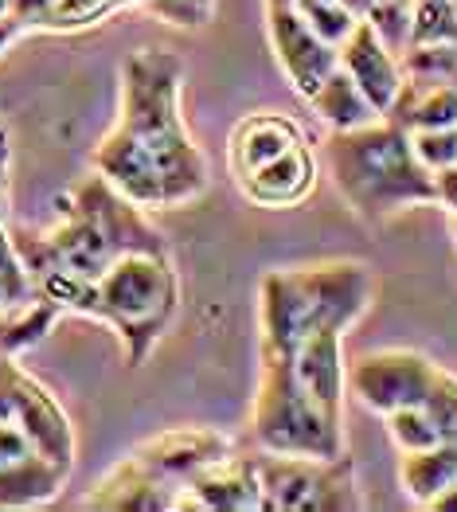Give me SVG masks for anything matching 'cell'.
Here are the masks:
<instances>
[{"instance_id":"603a6c76","label":"cell","mask_w":457,"mask_h":512,"mask_svg":"<svg viewBox=\"0 0 457 512\" xmlns=\"http://www.w3.org/2000/svg\"><path fill=\"white\" fill-rule=\"evenodd\" d=\"M4 184H8V133L0 129V313L24 305V301L36 294L24 262H20V251L4 227Z\"/></svg>"},{"instance_id":"6da1fadb","label":"cell","mask_w":457,"mask_h":512,"mask_svg":"<svg viewBox=\"0 0 457 512\" xmlns=\"http://www.w3.org/2000/svg\"><path fill=\"white\" fill-rule=\"evenodd\" d=\"M180 86L184 63L165 47L125 55L118 122L94 149V172L141 208H184L208 192V161L184 126Z\"/></svg>"},{"instance_id":"1f68e13d","label":"cell","mask_w":457,"mask_h":512,"mask_svg":"<svg viewBox=\"0 0 457 512\" xmlns=\"http://www.w3.org/2000/svg\"><path fill=\"white\" fill-rule=\"evenodd\" d=\"M434 188H438V204L450 215H457V165L434 172Z\"/></svg>"},{"instance_id":"277c9868","label":"cell","mask_w":457,"mask_h":512,"mask_svg":"<svg viewBox=\"0 0 457 512\" xmlns=\"http://www.w3.org/2000/svg\"><path fill=\"white\" fill-rule=\"evenodd\" d=\"M329 169L344 204L360 219L438 204L434 172L418 161L411 133L379 118L360 129H336L329 137Z\"/></svg>"},{"instance_id":"2e32d148","label":"cell","mask_w":457,"mask_h":512,"mask_svg":"<svg viewBox=\"0 0 457 512\" xmlns=\"http://www.w3.org/2000/svg\"><path fill=\"white\" fill-rule=\"evenodd\" d=\"M274 356H282V352H274ZM286 360L321 407H329L333 415H344L348 372H344V333L340 329H321V333L305 337L293 352H286Z\"/></svg>"},{"instance_id":"74e56055","label":"cell","mask_w":457,"mask_h":512,"mask_svg":"<svg viewBox=\"0 0 457 512\" xmlns=\"http://www.w3.org/2000/svg\"><path fill=\"white\" fill-rule=\"evenodd\" d=\"M309 4H329V0H297L293 8H309Z\"/></svg>"},{"instance_id":"44dd1931","label":"cell","mask_w":457,"mask_h":512,"mask_svg":"<svg viewBox=\"0 0 457 512\" xmlns=\"http://www.w3.org/2000/svg\"><path fill=\"white\" fill-rule=\"evenodd\" d=\"M399 481L415 505H426L457 485V442H438L430 450H411L399 462Z\"/></svg>"},{"instance_id":"8d00e7d4","label":"cell","mask_w":457,"mask_h":512,"mask_svg":"<svg viewBox=\"0 0 457 512\" xmlns=\"http://www.w3.org/2000/svg\"><path fill=\"white\" fill-rule=\"evenodd\" d=\"M12 16V0H0V20H8Z\"/></svg>"},{"instance_id":"4316f807","label":"cell","mask_w":457,"mask_h":512,"mask_svg":"<svg viewBox=\"0 0 457 512\" xmlns=\"http://www.w3.org/2000/svg\"><path fill=\"white\" fill-rule=\"evenodd\" d=\"M411 43H457V0H415Z\"/></svg>"},{"instance_id":"d4e9b609","label":"cell","mask_w":457,"mask_h":512,"mask_svg":"<svg viewBox=\"0 0 457 512\" xmlns=\"http://www.w3.org/2000/svg\"><path fill=\"white\" fill-rule=\"evenodd\" d=\"M364 20L372 24V32L387 43L395 55L407 51L411 43V24H415V0H375L364 12Z\"/></svg>"},{"instance_id":"f35d334b","label":"cell","mask_w":457,"mask_h":512,"mask_svg":"<svg viewBox=\"0 0 457 512\" xmlns=\"http://www.w3.org/2000/svg\"><path fill=\"white\" fill-rule=\"evenodd\" d=\"M118 4H122V8H129V4H145V0H118Z\"/></svg>"},{"instance_id":"60d3db41","label":"cell","mask_w":457,"mask_h":512,"mask_svg":"<svg viewBox=\"0 0 457 512\" xmlns=\"http://www.w3.org/2000/svg\"><path fill=\"white\" fill-rule=\"evenodd\" d=\"M454 239H457V215H454Z\"/></svg>"},{"instance_id":"7402d4cb","label":"cell","mask_w":457,"mask_h":512,"mask_svg":"<svg viewBox=\"0 0 457 512\" xmlns=\"http://www.w3.org/2000/svg\"><path fill=\"white\" fill-rule=\"evenodd\" d=\"M59 313H63V309L36 290L24 305L0 313V348H4L8 356H20V352L36 348V344L51 333V325L59 321Z\"/></svg>"},{"instance_id":"ffe728a7","label":"cell","mask_w":457,"mask_h":512,"mask_svg":"<svg viewBox=\"0 0 457 512\" xmlns=\"http://www.w3.org/2000/svg\"><path fill=\"white\" fill-rule=\"evenodd\" d=\"M305 102L313 106V114L333 129V133L336 129H360V126H368V122H379L375 106L364 98V90L348 79V71H344L340 63H336V71L325 75V83L317 86Z\"/></svg>"},{"instance_id":"cb8c5ba5","label":"cell","mask_w":457,"mask_h":512,"mask_svg":"<svg viewBox=\"0 0 457 512\" xmlns=\"http://www.w3.org/2000/svg\"><path fill=\"white\" fill-rule=\"evenodd\" d=\"M403 79L418 83H454L457 75V43H411L399 51Z\"/></svg>"},{"instance_id":"d6a6232c","label":"cell","mask_w":457,"mask_h":512,"mask_svg":"<svg viewBox=\"0 0 457 512\" xmlns=\"http://www.w3.org/2000/svg\"><path fill=\"white\" fill-rule=\"evenodd\" d=\"M20 32H24V28H20L12 16H8V20H0V55H4V51L16 43V36H20Z\"/></svg>"},{"instance_id":"9c48e42d","label":"cell","mask_w":457,"mask_h":512,"mask_svg":"<svg viewBox=\"0 0 457 512\" xmlns=\"http://www.w3.org/2000/svg\"><path fill=\"white\" fill-rule=\"evenodd\" d=\"M434 376H438V364L426 360L422 352L383 348V352L364 356L348 372V387L360 395L364 407H372L375 415H391L399 407H422Z\"/></svg>"},{"instance_id":"5b68a950","label":"cell","mask_w":457,"mask_h":512,"mask_svg":"<svg viewBox=\"0 0 457 512\" xmlns=\"http://www.w3.org/2000/svg\"><path fill=\"white\" fill-rule=\"evenodd\" d=\"M176 305L180 286L168 251H133L86 286L79 313L110 325L125 348V364L141 368L176 321Z\"/></svg>"},{"instance_id":"7c38bea8","label":"cell","mask_w":457,"mask_h":512,"mask_svg":"<svg viewBox=\"0 0 457 512\" xmlns=\"http://www.w3.org/2000/svg\"><path fill=\"white\" fill-rule=\"evenodd\" d=\"M340 67L348 71V79L364 90V98L383 118L403 86V67H399V55L375 36L368 20H360L352 28V36L340 43Z\"/></svg>"},{"instance_id":"ac0fdd59","label":"cell","mask_w":457,"mask_h":512,"mask_svg":"<svg viewBox=\"0 0 457 512\" xmlns=\"http://www.w3.org/2000/svg\"><path fill=\"white\" fill-rule=\"evenodd\" d=\"M407 133L418 129H457V86L454 83H418L403 79L391 110L383 114Z\"/></svg>"},{"instance_id":"e0dca14e","label":"cell","mask_w":457,"mask_h":512,"mask_svg":"<svg viewBox=\"0 0 457 512\" xmlns=\"http://www.w3.org/2000/svg\"><path fill=\"white\" fill-rule=\"evenodd\" d=\"M86 509H118V512H165L176 509V493L161 485L153 473H145L133 458H125L118 470H110L86 497Z\"/></svg>"},{"instance_id":"ba28073f","label":"cell","mask_w":457,"mask_h":512,"mask_svg":"<svg viewBox=\"0 0 457 512\" xmlns=\"http://www.w3.org/2000/svg\"><path fill=\"white\" fill-rule=\"evenodd\" d=\"M0 423H12L32 442L36 454L51 458L63 470H71V462H75V430H71L67 411L12 356H4V364H0Z\"/></svg>"},{"instance_id":"d6986e66","label":"cell","mask_w":457,"mask_h":512,"mask_svg":"<svg viewBox=\"0 0 457 512\" xmlns=\"http://www.w3.org/2000/svg\"><path fill=\"white\" fill-rule=\"evenodd\" d=\"M63 466H55L51 458L43 454H24V458H12V462H0V509H32L51 501L63 481H67Z\"/></svg>"},{"instance_id":"4dcf8cb0","label":"cell","mask_w":457,"mask_h":512,"mask_svg":"<svg viewBox=\"0 0 457 512\" xmlns=\"http://www.w3.org/2000/svg\"><path fill=\"white\" fill-rule=\"evenodd\" d=\"M51 8H55V0H12V20H16L24 32H28V28L40 32Z\"/></svg>"},{"instance_id":"4fadbf2b","label":"cell","mask_w":457,"mask_h":512,"mask_svg":"<svg viewBox=\"0 0 457 512\" xmlns=\"http://www.w3.org/2000/svg\"><path fill=\"white\" fill-rule=\"evenodd\" d=\"M235 184H239L243 200L258 204V208H297L317 188V157H313L309 141H301V145L286 149L282 157L239 176Z\"/></svg>"},{"instance_id":"e575fe53","label":"cell","mask_w":457,"mask_h":512,"mask_svg":"<svg viewBox=\"0 0 457 512\" xmlns=\"http://www.w3.org/2000/svg\"><path fill=\"white\" fill-rule=\"evenodd\" d=\"M344 4H348V8H352V12H356V16H364V12H368V8H372L375 0H344Z\"/></svg>"},{"instance_id":"83f0119b","label":"cell","mask_w":457,"mask_h":512,"mask_svg":"<svg viewBox=\"0 0 457 512\" xmlns=\"http://www.w3.org/2000/svg\"><path fill=\"white\" fill-rule=\"evenodd\" d=\"M305 20H309V28L321 36L325 43H333L336 51H340V43L352 36V28L364 20V16H356L344 0H329V4H309V8H297Z\"/></svg>"},{"instance_id":"30bf717a","label":"cell","mask_w":457,"mask_h":512,"mask_svg":"<svg viewBox=\"0 0 457 512\" xmlns=\"http://www.w3.org/2000/svg\"><path fill=\"white\" fill-rule=\"evenodd\" d=\"M231 454H239V450H235V442H231L227 434H219V430H211V427H180V430H165V434H157V438H149V442H141L129 458L180 497V489H184L192 477H200V473L211 470V466L227 462Z\"/></svg>"},{"instance_id":"7a4b0ae2","label":"cell","mask_w":457,"mask_h":512,"mask_svg":"<svg viewBox=\"0 0 457 512\" xmlns=\"http://www.w3.org/2000/svg\"><path fill=\"white\" fill-rule=\"evenodd\" d=\"M28 278L67 274L98 282L118 258L133 251H168L161 231L145 219V208L122 196L102 172L79 180L59 196V219L47 235H12Z\"/></svg>"},{"instance_id":"f1b7e54d","label":"cell","mask_w":457,"mask_h":512,"mask_svg":"<svg viewBox=\"0 0 457 512\" xmlns=\"http://www.w3.org/2000/svg\"><path fill=\"white\" fill-rule=\"evenodd\" d=\"M141 8L165 24H176V28H204L215 16L219 0H145Z\"/></svg>"},{"instance_id":"8fae6325","label":"cell","mask_w":457,"mask_h":512,"mask_svg":"<svg viewBox=\"0 0 457 512\" xmlns=\"http://www.w3.org/2000/svg\"><path fill=\"white\" fill-rule=\"evenodd\" d=\"M266 32H270V47H274L282 75L301 98H309L340 63V51L321 40L297 8H266Z\"/></svg>"},{"instance_id":"f546056e","label":"cell","mask_w":457,"mask_h":512,"mask_svg":"<svg viewBox=\"0 0 457 512\" xmlns=\"http://www.w3.org/2000/svg\"><path fill=\"white\" fill-rule=\"evenodd\" d=\"M411 145L430 172L457 165V129H418L411 133Z\"/></svg>"},{"instance_id":"836d02e7","label":"cell","mask_w":457,"mask_h":512,"mask_svg":"<svg viewBox=\"0 0 457 512\" xmlns=\"http://www.w3.org/2000/svg\"><path fill=\"white\" fill-rule=\"evenodd\" d=\"M430 509H438V512H454V509H457V485H450L446 493H438V497L430 501Z\"/></svg>"},{"instance_id":"b9f144b4","label":"cell","mask_w":457,"mask_h":512,"mask_svg":"<svg viewBox=\"0 0 457 512\" xmlns=\"http://www.w3.org/2000/svg\"><path fill=\"white\" fill-rule=\"evenodd\" d=\"M454 86H457V75H454Z\"/></svg>"},{"instance_id":"3957f363","label":"cell","mask_w":457,"mask_h":512,"mask_svg":"<svg viewBox=\"0 0 457 512\" xmlns=\"http://www.w3.org/2000/svg\"><path fill=\"white\" fill-rule=\"evenodd\" d=\"M372 301V270L364 262H313L270 270L258 286L262 352H293L321 329L348 333Z\"/></svg>"},{"instance_id":"9a60e30c","label":"cell","mask_w":457,"mask_h":512,"mask_svg":"<svg viewBox=\"0 0 457 512\" xmlns=\"http://www.w3.org/2000/svg\"><path fill=\"white\" fill-rule=\"evenodd\" d=\"M305 141V129L293 122L290 114H274V110H254L243 122H235L227 137V169L231 176H247L258 165L282 157L286 149Z\"/></svg>"},{"instance_id":"484cf974","label":"cell","mask_w":457,"mask_h":512,"mask_svg":"<svg viewBox=\"0 0 457 512\" xmlns=\"http://www.w3.org/2000/svg\"><path fill=\"white\" fill-rule=\"evenodd\" d=\"M383 419H387L391 438H395V446H399L403 454H411V450H430V446L446 442V434H442V427L426 415V407H399V411H391V415H383Z\"/></svg>"},{"instance_id":"d590c367","label":"cell","mask_w":457,"mask_h":512,"mask_svg":"<svg viewBox=\"0 0 457 512\" xmlns=\"http://www.w3.org/2000/svg\"><path fill=\"white\" fill-rule=\"evenodd\" d=\"M297 0H266V8H293Z\"/></svg>"},{"instance_id":"7bdbcfd3","label":"cell","mask_w":457,"mask_h":512,"mask_svg":"<svg viewBox=\"0 0 457 512\" xmlns=\"http://www.w3.org/2000/svg\"><path fill=\"white\" fill-rule=\"evenodd\" d=\"M114 4H118V0H114ZM118 8H122V4H118Z\"/></svg>"},{"instance_id":"8992f818","label":"cell","mask_w":457,"mask_h":512,"mask_svg":"<svg viewBox=\"0 0 457 512\" xmlns=\"http://www.w3.org/2000/svg\"><path fill=\"white\" fill-rule=\"evenodd\" d=\"M250 434L258 450H274V454H305V458L344 454L340 415L321 407L297 380L290 360L274 352H262V380L250 411Z\"/></svg>"},{"instance_id":"52a82bcc","label":"cell","mask_w":457,"mask_h":512,"mask_svg":"<svg viewBox=\"0 0 457 512\" xmlns=\"http://www.w3.org/2000/svg\"><path fill=\"white\" fill-rule=\"evenodd\" d=\"M250 466L262 489V512H356V466L348 454L305 458V454H250Z\"/></svg>"},{"instance_id":"ab89813d","label":"cell","mask_w":457,"mask_h":512,"mask_svg":"<svg viewBox=\"0 0 457 512\" xmlns=\"http://www.w3.org/2000/svg\"><path fill=\"white\" fill-rule=\"evenodd\" d=\"M4 356H8V352H4V348H0V364H4Z\"/></svg>"},{"instance_id":"5bb4252c","label":"cell","mask_w":457,"mask_h":512,"mask_svg":"<svg viewBox=\"0 0 457 512\" xmlns=\"http://www.w3.org/2000/svg\"><path fill=\"white\" fill-rule=\"evenodd\" d=\"M176 509H215V512H262V489L250 466V454H231L227 462L211 466L200 477H192Z\"/></svg>"}]
</instances>
